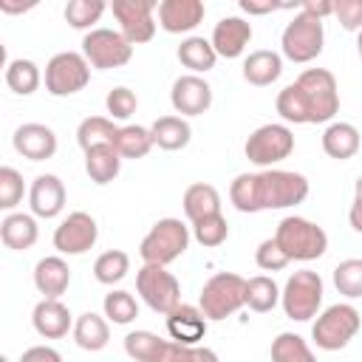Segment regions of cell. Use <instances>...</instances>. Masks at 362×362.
I'll use <instances>...</instances> for the list:
<instances>
[{
    "instance_id": "6da1fadb",
    "label": "cell",
    "mask_w": 362,
    "mask_h": 362,
    "mask_svg": "<svg viewBox=\"0 0 362 362\" xmlns=\"http://www.w3.org/2000/svg\"><path fill=\"white\" fill-rule=\"evenodd\" d=\"M277 113L294 124H322L331 122L339 110V90L337 79L325 68L303 71L291 85L277 93L274 102Z\"/></svg>"
},
{
    "instance_id": "7a4b0ae2",
    "label": "cell",
    "mask_w": 362,
    "mask_h": 362,
    "mask_svg": "<svg viewBox=\"0 0 362 362\" xmlns=\"http://www.w3.org/2000/svg\"><path fill=\"white\" fill-rule=\"evenodd\" d=\"M308 198V178L291 170L240 173L229 187V201L238 212H263L297 206Z\"/></svg>"
},
{
    "instance_id": "3957f363",
    "label": "cell",
    "mask_w": 362,
    "mask_h": 362,
    "mask_svg": "<svg viewBox=\"0 0 362 362\" xmlns=\"http://www.w3.org/2000/svg\"><path fill=\"white\" fill-rule=\"evenodd\" d=\"M277 246L288 255V260H317L325 255L328 249V235L322 226H317L308 218L300 215H288L277 223L274 232Z\"/></svg>"
},
{
    "instance_id": "277c9868",
    "label": "cell",
    "mask_w": 362,
    "mask_h": 362,
    "mask_svg": "<svg viewBox=\"0 0 362 362\" xmlns=\"http://www.w3.org/2000/svg\"><path fill=\"white\" fill-rule=\"evenodd\" d=\"M246 305V280L235 272H218L212 274L198 297V308L204 311L206 320H226L235 311Z\"/></svg>"
},
{
    "instance_id": "5b68a950",
    "label": "cell",
    "mask_w": 362,
    "mask_h": 362,
    "mask_svg": "<svg viewBox=\"0 0 362 362\" xmlns=\"http://www.w3.org/2000/svg\"><path fill=\"white\" fill-rule=\"evenodd\" d=\"M189 246V229L178 218H161L153 223V229L144 235L139 255L144 263L153 266H170L175 257H181Z\"/></svg>"
},
{
    "instance_id": "8992f818",
    "label": "cell",
    "mask_w": 362,
    "mask_h": 362,
    "mask_svg": "<svg viewBox=\"0 0 362 362\" xmlns=\"http://www.w3.org/2000/svg\"><path fill=\"white\" fill-rule=\"evenodd\" d=\"M359 328H362L359 311L351 303H337L317 317V322L311 325V339L322 351H339L359 334Z\"/></svg>"
},
{
    "instance_id": "52a82bcc",
    "label": "cell",
    "mask_w": 362,
    "mask_h": 362,
    "mask_svg": "<svg viewBox=\"0 0 362 362\" xmlns=\"http://www.w3.org/2000/svg\"><path fill=\"white\" fill-rule=\"evenodd\" d=\"M322 42H325V31H322V20L308 14V11H297L294 20L283 28L280 45H283V57L291 62H311L322 54Z\"/></svg>"
},
{
    "instance_id": "ba28073f",
    "label": "cell",
    "mask_w": 362,
    "mask_h": 362,
    "mask_svg": "<svg viewBox=\"0 0 362 362\" xmlns=\"http://www.w3.org/2000/svg\"><path fill=\"white\" fill-rule=\"evenodd\" d=\"M280 303H283V311L288 320L308 322L311 317H317V311L322 305V277L311 269L294 272L283 286Z\"/></svg>"
},
{
    "instance_id": "9c48e42d",
    "label": "cell",
    "mask_w": 362,
    "mask_h": 362,
    "mask_svg": "<svg viewBox=\"0 0 362 362\" xmlns=\"http://www.w3.org/2000/svg\"><path fill=\"white\" fill-rule=\"evenodd\" d=\"M243 153L252 164L272 170V164L288 158L294 153V133L286 124H260L249 133Z\"/></svg>"
},
{
    "instance_id": "30bf717a",
    "label": "cell",
    "mask_w": 362,
    "mask_h": 362,
    "mask_svg": "<svg viewBox=\"0 0 362 362\" xmlns=\"http://www.w3.org/2000/svg\"><path fill=\"white\" fill-rule=\"evenodd\" d=\"M136 291L141 294V300L156 311V314H170L173 308L181 305V286L178 280L167 272V266H153L144 263L136 274Z\"/></svg>"
},
{
    "instance_id": "8fae6325",
    "label": "cell",
    "mask_w": 362,
    "mask_h": 362,
    "mask_svg": "<svg viewBox=\"0 0 362 362\" xmlns=\"http://www.w3.org/2000/svg\"><path fill=\"white\" fill-rule=\"evenodd\" d=\"M90 82V65L76 51L54 54L45 65V90L51 96H74Z\"/></svg>"
},
{
    "instance_id": "7c38bea8",
    "label": "cell",
    "mask_w": 362,
    "mask_h": 362,
    "mask_svg": "<svg viewBox=\"0 0 362 362\" xmlns=\"http://www.w3.org/2000/svg\"><path fill=\"white\" fill-rule=\"evenodd\" d=\"M82 57L88 59L90 68L107 71V68H122L133 57V45L122 37V31L113 28H93L82 40Z\"/></svg>"
},
{
    "instance_id": "4fadbf2b",
    "label": "cell",
    "mask_w": 362,
    "mask_h": 362,
    "mask_svg": "<svg viewBox=\"0 0 362 362\" xmlns=\"http://www.w3.org/2000/svg\"><path fill=\"white\" fill-rule=\"evenodd\" d=\"M113 17L119 20L122 37L130 45L150 42L156 37V20L153 11L158 8L156 0H113Z\"/></svg>"
},
{
    "instance_id": "5bb4252c",
    "label": "cell",
    "mask_w": 362,
    "mask_h": 362,
    "mask_svg": "<svg viewBox=\"0 0 362 362\" xmlns=\"http://www.w3.org/2000/svg\"><path fill=\"white\" fill-rule=\"evenodd\" d=\"M99 238V226L88 212H71L57 229H54V249L62 255H85L93 249Z\"/></svg>"
},
{
    "instance_id": "9a60e30c",
    "label": "cell",
    "mask_w": 362,
    "mask_h": 362,
    "mask_svg": "<svg viewBox=\"0 0 362 362\" xmlns=\"http://www.w3.org/2000/svg\"><path fill=\"white\" fill-rule=\"evenodd\" d=\"M170 102H173L175 113H181V116H201L212 105V88L198 74H187L173 82Z\"/></svg>"
},
{
    "instance_id": "2e32d148",
    "label": "cell",
    "mask_w": 362,
    "mask_h": 362,
    "mask_svg": "<svg viewBox=\"0 0 362 362\" xmlns=\"http://www.w3.org/2000/svg\"><path fill=\"white\" fill-rule=\"evenodd\" d=\"M11 141H14V150L28 161H45L57 153V133L40 122L20 124L11 136Z\"/></svg>"
},
{
    "instance_id": "e0dca14e",
    "label": "cell",
    "mask_w": 362,
    "mask_h": 362,
    "mask_svg": "<svg viewBox=\"0 0 362 362\" xmlns=\"http://www.w3.org/2000/svg\"><path fill=\"white\" fill-rule=\"evenodd\" d=\"M201 0H164L158 3V25L167 34H187L204 20Z\"/></svg>"
},
{
    "instance_id": "ac0fdd59",
    "label": "cell",
    "mask_w": 362,
    "mask_h": 362,
    "mask_svg": "<svg viewBox=\"0 0 362 362\" xmlns=\"http://www.w3.org/2000/svg\"><path fill=\"white\" fill-rule=\"evenodd\" d=\"M167 334L178 345H198L204 339V334H206V317H204V311L198 305L181 303L178 308H173L167 314Z\"/></svg>"
},
{
    "instance_id": "d6986e66",
    "label": "cell",
    "mask_w": 362,
    "mask_h": 362,
    "mask_svg": "<svg viewBox=\"0 0 362 362\" xmlns=\"http://www.w3.org/2000/svg\"><path fill=\"white\" fill-rule=\"evenodd\" d=\"M249 40H252V25L240 17H223L212 28V48L218 57H226V59L240 57Z\"/></svg>"
},
{
    "instance_id": "ffe728a7",
    "label": "cell",
    "mask_w": 362,
    "mask_h": 362,
    "mask_svg": "<svg viewBox=\"0 0 362 362\" xmlns=\"http://www.w3.org/2000/svg\"><path fill=\"white\" fill-rule=\"evenodd\" d=\"M28 204L37 218H57L65 206V184L51 173L37 175L28 189Z\"/></svg>"
},
{
    "instance_id": "44dd1931",
    "label": "cell",
    "mask_w": 362,
    "mask_h": 362,
    "mask_svg": "<svg viewBox=\"0 0 362 362\" xmlns=\"http://www.w3.org/2000/svg\"><path fill=\"white\" fill-rule=\"evenodd\" d=\"M34 286L45 300H59L71 286V269L62 257L51 255L34 266Z\"/></svg>"
},
{
    "instance_id": "7402d4cb",
    "label": "cell",
    "mask_w": 362,
    "mask_h": 362,
    "mask_svg": "<svg viewBox=\"0 0 362 362\" xmlns=\"http://www.w3.org/2000/svg\"><path fill=\"white\" fill-rule=\"evenodd\" d=\"M31 322H34V331L45 339H59V337L68 334V328H74L68 305L59 303V300H45V297L34 305Z\"/></svg>"
},
{
    "instance_id": "603a6c76",
    "label": "cell",
    "mask_w": 362,
    "mask_h": 362,
    "mask_svg": "<svg viewBox=\"0 0 362 362\" xmlns=\"http://www.w3.org/2000/svg\"><path fill=\"white\" fill-rule=\"evenodd\" d=\"M40 238V229H37V221L34 215H25V212H8L3 221H0V240L6 249H14V252H25L37 243Z\"/></svg>"
},
{
    "instance_id": "cb8c5ba5",
    "label": "cell",
    "mask_w": 362,
    "mask_h": 362,
    "mask_svg": "<svg viewBox=\"0 0 362 362\" xmlns=\"http://www.w3.org/2000/svg\"><path fill=\"white\" fill-rule=\"evenodd\" d=\"M359 130L351 124V122H331L322 133V150L325 156L337 158V161H348L359 153Z\"/></svg>"
},
{
    "instance_id": "d4e9b609",
    "label": "cell",
    "mask_w": 362,
    "mask_h": 362,
    "mask_svg": "<svg viewBox=\"0 0 362 362\" xmlns=\"http://www.w3.org/2000/svg\"><path fill=\"white\" fill-rule=\"evenodd\" d=\"M280 74H283V59L274 51L260 48V51H252L243 59V79L249 85H255V88H266V85L277 82Z\"/></svg>"
},
{
    "instance_id": "484cf974",
    "label": "cell",
    "mask_w": 362,
    "mask_h": 362,
    "mask_svg": "<svg viewBox=\"0 0 362 362\" xmlns=\"http://www.w3.org/2000/svg\"><path fill=\"white\" fill-rule=\"evenodd\" d=\"M122 170V156L113 144H96L90 150H85V173L90 175L93 184L105 187L110 184Z\"/></svg>"
},
{
    "instance_id": "4316f807",
    "label": "cell",
    "mask_w": 362,
    "mask_h": 362,
    "mask_svg": "<svg viewBox=\"0 0 362 362\" xmlns=\"http://www.w3.org/2000/svg\"><path fill=\"white\" fill-rule=\"evenodd\" d=\"M150 133H153V144L161 150H170V153L184 150L192 139V127L184 116H158L153 122Z\"/></svg>"
},
{
    "instance_id": "83f0119b",
    "label": "cell",
    "mask_w": 362,
    "mask_h": 362,
    "mask_svg": "<svg viewBox=\"0 0 362 362\" xmlns=\"http://www.w3.org/2000/svg\"><path fill=\"white\" fill-rule=\"evenodd\" d=\"M181 204H184V215H187L192 223H198V221H204V218L221 212V195H218V189H215L212 184H204V181L189 184Z\"/></svg>"
},
{
    "instance_id": "f1b7e54d",
    "label": "cell",
    "mask_w": 362,
    "mask_h": 362,
    "mask_svg": "<svg viewBox=\"0 0 362 362\" xmlns=\"http://www.w3.org/2000/svg\"><path fill=\"white\" fill-rule=\"evenodd\" d=\"M74 339L82 351H102L110 339V328H107V320L93 314V311H85L76 317L74 322Z\"/></svg>"
},
{
    "instance_id": "f546056e",
    "label": "cell",
    "mask_w": 362,
    "mask_h": 362,
    "mask_svg": "<svg viewBox=\"0 0 362 362\" xmlns=\"http://www.w3.org/2000/svg\"><path fill=\"white\" fill-rule=\"evenodd\" d=\"M178 59L184 68H189L192 74H206L215 68L218 62V54L212 48V40H204V37H187L181 40L178 45Z\"/></svg>"
},
{
    "instance_id": "4dcf8cb0",
    "label": "cell",
    "mask_w": 362,
    "mask_h": 362,
    "mask_svg": "<svg viewBox=\"0 0 362 362\" xmlns=\"http://www.w3.org/2000/svg\"><path fill=\"white\" fill-rule=\"evenodd\" d=\"M113 147L119 150L122 158H144L153 150V133L150 127H141V124H124L119 127Z\"/></svg>"
},
{
    "instance_id": "1f68e13d",
    "label": "cell",
    "mask_w": 362,
    "mask_h": 362,
    "mask_svg": "<svg viewBox=\"0 0 362 362\" xmlns=\"http://www.w3.org/2000/svg\"><path fill=\"white\" fill-rule=\"evenodd\" d=\"M167 348V339H161L153 331H130L124 337V354L136 362H158Z\"/></svg>"
},
{
    "instance_id": "d6a6232c",
    "label": "cell",
    "mask_w": 362,
    "mask_h": 362,
    "mask_svg": "<svg viewBox=\"0 0 362 362\" xmlns=\"http://www.w3.org/2000/svg\"><path fill=\"white\" fill-rule=\"evenodd\" d=\"M116 133H119V127L113 124V119H107V116H88L76 127V141H79L82 150H90L96 144H113Z\"/></svg>"
},
{
    "instance_id": "836d02e7",
    "label": "cell",
    "mask_w": 362,
    "mask_h": 362,
    "mask_svg": "<svg viewBox=\"0 0 362 362\" xmlns=\"http://www.w3.org/2000/svg\"><path fill=\"white\" fill-rule=\"evenodd\" d=\"M280 294L283 291L277 288V283L272 277H266V274H257V277L246 280V305L252 311H257V314L272 311L280 303Z\"/></svg>"
},
{
    "instance_id": "e575fe53",
    "label": "cell",
    "mask_w": 362,
    "mask_h": 362,
    "mask_svg": "<svg viewBox=\"0 0 362 362\" xmlns=\"http://www.w3.org/2000/svg\"><path fill=\"white\" fill-rule=\"evenodd\" d=\"M40 68H37V62H31V59H11L8 65H6V85L14 90V93H20V96H31L37 88H40Z\"/></svg>"
},
{
    "instance_id": "d590c367",
    "label": "cell",
    "mask_w": 362,
    "mask_h": 362,
    "mask_svg": "<svg viewBox=\"0 0 362 362\" xmlns=\"http://www.w3.org/2000/svg\"><path fill=\"white\" fill-rule=\"evenodd\" d=\"M272 362H317V356L300 334L286 331L272 342Z\"/></svg>"
},
{
    "instance_id": "8d00e7d4",
    "label": "cell",
    "mask_w": 362,
    "mask_h": 362,
    "mask_svg": "<svg viewBox=\"0 0 362 362\" xmlns=\"http://www.w3.org/2000/svg\"><path fill=\"white\" fill-rule=\"evenodd\" d=\"M127 272H130V257H127V252H122V249L102 252V255L96 257V263H93V277H96L102 286L119 283Z\"/></svg>"
},
{
    "instance_id": "74e56055",
    "label": "cell",
    "mask_w": 362,
    "mask_h": 362,
    "mask_svg": "<svg viewBox=\"0 0 362 362\" xmlns=\"http://www.w3.org/2000/svg\"><path fill=\"white\" fill-rule=\"evenodd\" d=\"M105 317L110 320V322H116V325H127V322H133L136 317H139V303H136V297L130 294V291H110V294H105Z\"/></svg>"
},
{
    "instance_id": "f35d334b",
    "label": "cell",
    "mask_w": 362,
    "mask_h": 362,
    "mask_svg": "<svg viewBox=\"0 0 362 362\" xmlns=\"http://www.w3.org/2000/svg\"><path fill=\"white\" fill-rule=\"evenodd\" d=\"M334 286L345 297H362V257H348L334 269Z\"/></svg>"
},
{
    "instance_id": "ab89813d",
    "label": "cell",
    "mask_w": 362,
    "mask_h": 362,
    "mask_svg": "<svg viewBox=\"0 0 362 362\" xmlns=\"http://www.w3.org/2000/svg\"><path fill=\"white\" fill-rule=\"evenodd\" d=\"M105 8L107 6L102 0H71L65 6V20H68L71 28H90L93 23H99V17L105 14Z\"/></svg>"
},
{
    "instance_id": "60d3db41",
    "label": "cell",
    "mask_w": 362,
    "mask_h": 362,
    "mask_svg": "<svg viewBox=\"0 0 362 362\" xmlns=\"http://www.w3.org/2000/svg\"><path fill=\"white\" fill-rule=\"evenodd\" d=\"M192 238H195L201 246L215 249V246H221V243L229 238V223H226V218H223L221 212H218V215H209V218L192 223Z\"/></svg>"
},
{
    "instance_id": "b9f144b4",
    "label": "cell",
    "mask_w": 362,
    "mask_h": 362,
    "mask_svg": "<svg viewBox=\"0 0 362 362\" xmlns=\"http://www.w3.org/2000/svg\"><path fill=\"white\" fill-rule=\"evenodd\" d=\"M25 184L14 167H0V209H14L23 201Z\"/></svg>"
},
{
    "instance_id": "7bdbcfd3",
    "label": "cell",
    "mask_w": 362,
    "mask_h": 362,
    "mask_svg": "<svg viewBox=\"0 0 362 362\" xmlns=\"http://www.w3.org/2000/svg\"><path fill=\"white\" fill-rule=\"evenodd\" d=\"M158 362H218V354L209 351V348H198V345L167 342V348H164Z\"/></svg>"
},
{
    "instance_id": "ee69618b",
    "label": "cell",
    "mask_w": 362,
    "mask_h": 362,
    "mask_svg": "<svg viewBox=\"0 0 362 362\" xmlns=\"http://www.w3.org/2000/svg\"><path fill=\"white\" fill-rule=\"evenodd\" d=\"M105 105H107V113H110V119H116V122H124V119H130V116L136 113V107H139V99H136V93H133L130 88H113V90L107 93Z\"/></svg>"
},
{
    "instance_id": "f6af8a7d",
    "label": "cell",
    "mask_w": 362,
    "mask_h": 362,
    "mask_svg": "<svg viewBox=\"0 0 362 362\" xmlns=\"http://www.w3.org/2000/svg\"><path fill=\"white\" fill-rule=\"evenodd\" d=\"M255 260H257V266H260L263 272H280V269H286V266L291 263V260H288V255L277 246V240H274V238H269V240H263V243L257 246Z\"/></svg>"
},
{
    "instance_id": "bcb514c9",
    "label": "cell",
    "mask_w": 362,
    "mask_h": 362,
    "mask_svg": "<svg viewBox=\"0 0 362 362\" xmlns=\"http://www.w3.org/2000/svg\"><path fill=\"white\" fill-rule=\"evenodd\" d=\"M334 14L345 31H362V0H337Z\"/></svg>"
},
{
    "instance_id": "7dc6e473",
    "label": "cell",
    "mask_w": 362,
    "mask_h": 362,
    "mask_svg": "<svg viewBox=\"0 0 362 362\" xmlns=\"http://www.w3.org/2000/svg\"><path fill=\"white\" fill-rule=\"evenodd\" d=\"M348 223H351L354 232L362 235V175H359L356 184H354V204H351V209H348Z\"/></svg>"
},
{
    "instance_id": "c3c4849f",
    "label": "cell",
    "mask_w": 362,
    "mask_h": 362,
    "mask_svg": "<svg viewBox=\"0 0 362 362\" xmlns=\"http://www.w3.org/2000/svg\"><path fill=\"white\" fill-rule=\"evenodd\" d=\"M20 362H62V356H59V351H54L48 345H34V348L23 351Z\"/></svg>"
},
{
    "instance_id": "681fc988",
    "label": "cell",
    "mask_w": 362,
    "mask_h": 362,
    "mask_svg": "<svg viewBox=\"0 0 362 362\" xmlns=\"http://www.w3.org/2000/svg\"><path fill=\"white\" fill-rule=\"evenodd\" d=\"M300 8L308 11V14H314V17H320V20L325 14H334V3H328V0H305Z\"/></svg>"
},
{
    "instance_id": "f907efd6",
    "label": "cell",
    "mask_w": 362,
    "mask_h": 362,
    "mask_svg": "<svg viewBox=\"0 0 362 362\" xmlns=\"http://www.w3.org/2000/svg\"><path fill=\"white\" fill-rule=\"evenodd\" d=\"M240 8L243 11H249V14H266V11H274V8H280L277 3H252V0H240Z\"/></svg>"
},
{
    "instance_id": "816d5d0a",
    "label": "cell",
    "mask_w": 362,
    "mask_h": 362,
    "mask_svg": "<svg viewBox=\"0 0 362 362\" xmlns=\"http://www.w3.org/2000/svg\"><path fill=\"white\" fill-rule=\"evenodd\" d=\"M356 51H359V59H362V31H359V37H356Z\"/></svg>"
}]
</instances>
